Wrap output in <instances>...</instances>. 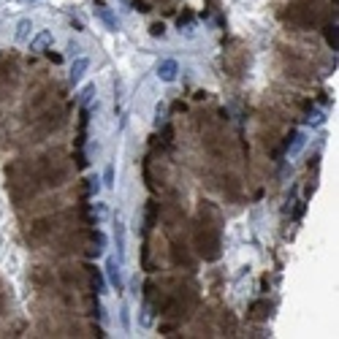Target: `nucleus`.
<instances>
[{"label":"nucleus","mask_w":339,"mask_h":339,"mask_svg":"<svg viewBox=\"0 0 339 339\" xmlns=\"http://www.w3.org/2000/svg\"><path fill=\"white\" fill-rule=\"evenodd\" d=\"M106 280L114 290H122V271H119V261L117 258H109L106 261Z\"/></svg>","instance_id":"nucleus-2"},{"label":"nucleus","mask_w":339,"mask_h":339,"mask_svg":"<svg viewBox=\"0 0 339 339\" xmlns=\"http://www.w3.org/2000/svg\"><path fill=\"white\" fill-rule=\"evenodd\" d=\"M95 242H98V250L106 247V236H103V233H95Z\"/></svg>","instance_id":"nucleus-16"},{"label":"nucleus","mask_w":339,"mask_h":339,"mask_svg":"<svg viewBox=\"0 0 339 339\" xmlns=\"http://www.w3.org/2000/svg\"><path fill=\"white\" fill-rule=\"evenodd\" d=\"M30 35H33V22L30 19H19V22H16V33H14V38L16 41H27V38H30Z\"/></svg>","instance_id":"nucleus-6"},{"label":"nucleus","mask_w":339,"mask_h":339,"mask_svg":"<svg viewBox=\"0 0 339 339\" xmlns=\"http://www.w3.org/2000/svg\"><path fill=\"white\" fill-rule=\"evenodd\" d=\"M92 98H95V84H87V87H84V90H82V95H79V101L84 103V106H87V103H90Z\"/></svg>","instance_id":"nucleus-11"},{"label":"nucleus","mask_w":339,"mask_h":339,"mask_svg":"<svg viewBox=\"0 0 339 339\" xmlns=\"http://www.w3.org/2000/svg\"><path fill=\"white\" fill-rule=\"evenodd\" d=\"M152 35H155V38H157V35L163 38V35H166V27H163V25H152Z\"/></svg>","instance_id":"nucleus-14"},{"label":"nucleus","mask_w":339,"mask_h":339,"mask_svg":"<svg viewBox=\"0 0 339 339\" xmlns=\"http://www.w3.org/2000/svg\"><path fill=\"white\" fill-rule=\"evenodd\" d=\"M52 44H54V35H52L49 30H41V33L30 41V52H44L46 46H52Z\"/></svg>","instance_id":"nucleus-5"},{"label":"nucleus","mask_w":339,"mask_h":339,"mask_svg":"<svg viewBox=\"0 0 339 339\" xmlns=\"http://www.w3.org/2000/svg\"><path fill=\"white\" fill-rule=\"evenodd\" d=\"M19 3H35V0H19Z\"/></svg>","instance_id":"nucleus-17"},{"label":"nucleus","mask_w":339,"mask_h":339,"mask_svg":"<svg viewBox=\"0 0 339 339\" xmlns=\"http://www.w3.org/2000/svg\"><path fill=\"white\" fill-rule=\"evenodd\" d=\"M79 54H82V46H79L76 41H71V44H68V57L73 60V57H79Z\"/></svg>","instance_id":"nucleus-13"},{"label":"nucleus","mask_w":339,"mask_h":339,"mask_svg":"<svg viewBox=\"0 0 339 339\" xmlns=\"http://www.w3.org/2000/svg\"><path fill=\"white\" fill-rule=\"evenodd\" d=\"M166 114H168L166 103H163V101H160V103H155V128L166 125Z\"/></svg>","instance_id":"nucleus-9"},{"label":"nucleus","mask_w":339,"mask_h":339,"mask_svg":"<svg viewBox=\"0 0 339 339\" xmlns=\"http://www.w3.org/2000/svg\"><path fill=\"white\" fill-rule=\"evenodd\" d=\"M304 144H307V133L298 130V133L293 136V141H290V147H288V157H296L301 149H304Z\"/></svg>","instance_id":"nucleus-7"},{"label":"nucleus","mask_w":339,"mask_h":339,"mask_svg":"<svg viewBox=\"0 0 339 339\" xmlns=\"http://www.w3.org/2000/svg\"><path fill=\"white\" fill-rule=\"evenodd\" d=\"M114 236H117V261L122 263V258H125V228H122V223L114 225Z\"/></svg>","instance_id":"nucleus-8"},{"label":"nucleus","mask_w":339,"mask_h":339,"mask_svg":"<svg viewBox=\"0 0 339 339\" xmlns=\"http://www.w3.org/2000/svg\"><path fill=\"white\" fill-rule=\"evenodd\" d=\"M92 11H95V16H98V19L103 22V25H106V30H111V33H117V16L114 14H111V8L106 6V3H101V0H98V3H95V8H92Z\"/></svg>","instance_id":"nucleus-1"},{"label":"nucleus","mask_w":339,"mask_h":339,"mask_svg":"<svg viewBox=\"0 0 339 339\" xmlns=\"http://www.w3.org/2000/svg\"><path fill=\"white\" fill-rule=\"evenodd\" d=\"M103 185L114 187V166H106V171H103Z\"/></svg>","instance_id":"nucleus-12"},{"label":"nucleus","mask_w":339,"mask_h":339,"mask_svg":"<svg viewBox=\"0 0 339 339\" xmlns=\"http://www.w3.org/2000/svg\"><path fill=\"white\" fill-rule=\"evenodd\" d=\"M98 182H101V180H98V176H92V180H90V195L101 190V185H98Z\"/></svg>","instance_id":"nucleus-15"},{"label":"nucleus","mask_w":339,"mask_h":339,"mask_svg":"<svg viewBox=\"0 0 339 339\" xmlns=\"http://www.w3.org/2000/svg\"><path fill=\"white\" fill-rule=\"evenodd\" d=\"M176 73H180V65H176V60H160L157 63V79L160 82H174Z\"/></svg>","instance_id":"nucleus-3"},{"label":"nucleus","mask_w":339,"mask_h":339,"mask_svg":"<svg viewBox=\"0 0 339 339\" xmlns=\"http://www.w3.org/2000/svg\"><path fill=\"white\" fill-rule=\"evenodd\" d=\"M323 119H326V114L320 109H312L309 111V117H307V125H323Z\"/></svg>","instance_id":"nucleus-10"},{"label":"nucleus","mask_w":339,"mask_h":339,"mask_svg":"<svg viewBox=\"0 0 339 339\" xmlns=\"http://www.w3.org/2000/svg\"><path fill=\"white\" fill-rule=\"evenodd\" d=\"M87 68H90V60L87 57H73V63H71V73H68V79L73 82V84H79L82 79H84V73H87Z\"/></svg>","instance_id":"nucleus-4"}]
</instances>
